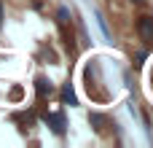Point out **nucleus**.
<instances>
[{"label":"nucleus","instance_id":"423d86ee","mask_svg":"<svg viewBox=\"0 0 153 148\" xmlns=\"http://www.w3.org/2000/svg\"><path fill=\"white\" fill-rule=\"evenodd\" d=\"M56 16H59V22H67V8H65V5H62V8H59V11H56Z\"/></svg>","mask_w":153,"mask_h":148},{"label":"nucleus","instance_id":"f257e3e1","mask_svg":"<svg viewBox=\"0 0 153 148\" xmlns=\"http://www.w3.org/2000/svg\"><path fill=\"white\" fill-rule=\"evenodd\" d=\"M137 32L143 40H153V19L151 16H140L137 19Z\"/></svg>","mask_w":153,"mask_h":148},{"label":"nucleus","instance_id":"7ed1b4c3","mask_svg":"<svg viewBox=\"0 0 153 148\" xmlns=\"http://www.w3.org/2000/svg\"><path fill=\"white\" fill-rule=\"evenodd\" d=\"M62 100H65L67 105H75V94H73V86H70V84L62 86Z\"/></svg>","mask_w":153,"mask_h":148},{"label":"nucleus","instance_id":"f03ea898","mask_svg":"<svg viewBox=\"0 0 153 148\" xmlns=\"http://www.w3.org/2000/svg\"><path fill=\"white\" fill-rule=\"evenodd\" d=\"M46 121H48V124H54V132H56V135H62V132H65V119H62L59 113L46 116Z\"/></svg>","mask_w":153,"mask_h":148},{"label":"nucleus","instance_id":"6e6552de","mask_svg":"<svg viewBox=\"0 0 153 148\" xmlns=\"http://www.w3.org/2000/svg\"><path fill=\"white\" fill-rule=\"evenodd\" d=\"M134 3H143V0H134Z\"/></svg>","mask_w":153,"mask_h":148},{"label":"nucleus","instance_id":"39448f33","mask_svg":"<svg viewBox=\"0 0 153 148\" xmlns=\"http://www.w3.org/2000/svg\"><path fill=\"white\" fill-rule=\"evenodd\" d=\"M35 84H38V94H40V97H46V92H51V86H48L46 78H38Z\"/></svg>","mask_w":153,"mask_h":148},{"label":"nucleus","instance_id":"0eeeda50","mask_svg":"<svg viewBox=\"0 0 153 148\" xmlns=\"http://www.w3.org/2000/svg\"><path fill=\"white\" fill-rule=\"evenodd\" d=\"M0 24H3V5H0Z\"/></svg>","mask_w":153,"mask_h":148},{"label":"nucleus","instance_id":"20e7f679","mask_svg":"<svg viewBox=\"0 0 153 148\" xmlns=\"http://www.w3.org/2000/svg\"><path fill=\"white\" fill-rule=\"evenodd\" d=\"M89 121L94 124V129H102V124H105L108 119H105L102 113H89Z\"/></svg>","mask_w":153,"mask_h":148}]
</instances>
